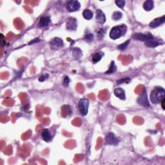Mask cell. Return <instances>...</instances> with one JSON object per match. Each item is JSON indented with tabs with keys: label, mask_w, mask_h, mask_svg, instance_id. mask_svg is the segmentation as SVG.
<instances>
[{
	"label": "cell",
	"mask_w": 165,
	"mask_h": 165,
	"mask_svg": "<svg viewBox=\"0 0 165 165\" xmlns=\"http://www.w3.org/2000/svg\"><path fill=\"white\" fill-rule=\"evenodd\" d=\"M165 99V90L161 87L154 88L150 95V101L154 104H160L162 100Z\"/></svg>",
	"instance_id": "1"
},
{
	"label": "cell",
	"mask_w": 165,
	"mask_h": 165,
	"mask_svg": "<svg viewBox=\"0 0 165 165\" xmlns=\"http://www.w3.org/2000/svg\"><path fill=\"white\" fill-rule=\"evenodd\" d=\"M127 32V27L126 25H120L112 28L109 33V36L111 39L116 40L125 36Z\"/></svg>",
	"instance_id": "2"
},
{
	"label": "cell",
	"mask_w": 165,
	"mask_h": 165,
	"mask_svg": "<svg viewBox=\"0 0 165 165\" xmlns=\"http://www.w3.org/2000/svg\"><path fill=\"white\" fill-rule=\"evenodd\" d=\"M90 102L87 98H82L78 102V110L82 116H86L88 113Z\"/></svg>",
	"instance_id": "3"
},
{
	"label": "cell",
	"mask_w": 165,
	"mask_h": 165,
	"mask_svg": "<svg viewBox=\"0 0 165 165\" xmlns=\"http://www.w3.org/2000/svg\"><path fill=\"white\" fill-rule=\"evenodd\" d=\"M66 9L69 12L78 11L81 8V4L78 0H70L66 3Z\"/></svg>",
	"instance_id": "4"
},
{
	"label": "cell",
	"mask_w": 165,
	"mask_h": 165,
	"mask_svg": "<svg viewBox=\"0 0 165 165\" xmlns=\"http://www.w3.org/2000/svg\"><path fill=\"white\" fill-rule=\"evenodd\" d=\"M133 38H134V39L135 40L144 41V42H146V41L152 40L154 39L153 35L149 32L146 33V34L135 33L133 35Z\"/></svg>",
	"instance_id": "5"
},
{
	"label": "cell",
	"mask_w": 165,
	"mask_h": 165,
	"mask_svg": "<svg viewBox=\"0 0 165 165\" xmlns=\"http://www.w3.org/2000/svg\"><path fill=\"white\" fill-rule=\"evenodd\" d=\"M64 43L62 39L59 37H54L50 42V49L52 50H58L63 48Z\"/></svg>",
	"instance_id": "6"
},
{
	"label": "cell",
	"mask_w": 165,
	"mask_h": 165,
	"mask_svg": "<svg viewBox=\"0 0 165 165\" xmlns=\"http://www.w3.org/2000/svg\"><path fill=\"white\" fill-rule=\"evenodd\" d=\"M138 103L139 104H140L142 106L146 107V108H150V101L148 97V95L147 93V91L145 90V92L142 93L140 96L138 98Z\"/></svg>",
	"instance_id": "7"
},
{
	"label": "cell",
	"mask_w": 165,
	"mask_h": 165,
	"mask_svg": "<svg viewBox=\"0 0 165 165\" xmlns=\"http://www.w3.org/2000/svg\"><path fill=\"white\" fill-rule=\"evenodd\" d=\"M105 141L106 144L109 145H115L117 146L119 145V140L117 138L116 135L114 133L110 132L109 134H107L105 138Z\"/></svg>",
	"instance_id": "8"
},
{
	"label": "cell",
	"mask_w": 165,
	"mask_h": 165,
	"mask_svg": "<svg viewBox=\"0 0 165 165\" xmlns=\"http://www.w3.org/2000/svg\"><path fill=\"white\" fill-rule=\"evenodd\" d=\"M66 29L70 31H75L78 28V23L76 19L69 18L66 22Z\"/></svg>",
	"instance_id": "9"
},
{
	"label": "cell",
	"mask_w": 165,
	"mask_h": 165,
	"mask_svg": "<svg viewBox=\"0 0 165 165\" xmlns=\"http://www.w3.org/2000/svg\"><path fill=\"white\" fill-rule=\"evenodd\" d=\"M96 18L98 23L103 25L106 22V16L101 9H97L96 12Z\"/></svg>",
	"instance_id": "10"
},
{
	"label": "cell",
	"mask_w": 165,
	"mask_h": 165,
	"mask_svg": "<svg viewBox=\"0 0 165 165\" xmlns=\"http://www.w3.org/2000/svg\"><path fill=\"white\" fill-rule=\"evenodd\" d=\"M165 21V16H163L160 18H155V20L152 21L151 23L149 24V26H150L152 28H157L158 27L161 26V25H163Z\"/></svg>",
	"instance_id": "11"
},
{
	"label": "cell",
	"mask_w": 165,
	"mask_h": 165,
	"mask_svg": "<svg viewBox=\"0 0 165 165\" xmlns=\"http://www.w3.org/2000/svg\"><path fill=\"white\" fill-rule=\"evenodd\" d=\"M50 23H51V20H50V17L43 16L39 19L37 26L39 28H45L48 27Z\"/></svg>",
	"instance_id": "12"
},
{
	"label": "cell",
	"mask_w": 165,
	"mask_h": 165,
	"mask_svg": "<svg viewBox=\"0 0 165 165\" xmlns=\"http://www.w3.org/2000/svg\"><path fill=\"white\" fill-rule=\"evenodd\" d=\"M41 138L43 140L47 142H51L52 141L53 137L48 128H44L41 132Z\"/></svg>",
	"instance_id": "13"
},
{
	"label": "cell",
	"mask_w": 165,
	"mask_h": 165,
	"mask_svg": "<svg viewBox=\"0 0 165 165\" xmlns=\"http://www.w3.org/2000/svg\"><path fill=\"white\" fill-rule=\"evenodd\" d=\"M114 95L117 97L119 98L121 100H125L126 99V95H125V91L123 88L121 87H117L115 88L114 90Z\"/></svg>",
	"instance_id": "14"
},
{
	"label": "cell",
	"mask_w": 165,
	"mask_h": 165,
	"mask_svg": "<svg viewBox=\"0 0 165 165\" xmlns=\"http://www.w3.org/2000/svg\"><path fill=\"white\" fill-rule=\"evenodd\" d=\"M144 10L147 12L151 11L154 8V2L152 0H147L143 3L142 5Z\"/></svg>",
	"instance_id": "15"
},
{
	"label": "cell",
	"mask_w": 165,
	"mask_h": 165,
	"mask_svg": "<svg viewBox=\"0 0 165 165\" xmlns=\"http://www.w3.org/2000/svg\"><path fill=\"white\" fill-rule=\"evenodd\" d=\"M104 56V52L102 51L100 52H97L96 53H94L92 57V61L93 63L96 64V63L99 62L101 61V59H102V58Z\"/></svg>",
	"instance_id": "16"
},
{
	"label": "cell",
	"mask_w": 165,
	"mask_h": 165,
	"mask_svg": "<svg viewBox=\"0 0 165 165\" xmlns=\"http://www.w3.org/2000/svg\"><path fill=\"white\" fill-rule=\"evenodd\" d=\"M82 17H83L86 20H90L93 18L94 13L93 12L90 11V9H85L82 12Z\"/></svg>",
	"instance_id": "17"
},
{
	"label": "cell",
	"mask_w": 165,
	"mask_h": 165,
	"mask_svg": "<svg viewBox=\"0 0 165 165\" xmlns=\"http://www.w3.org/2000/svg\"><path fill=\"white\" fill-rule=\"evenodd\" d=\"M117 71V66L115 64V62L114 61H112L110 63V65L109 66V69L105 72L106 74H114L116 73V72Z\"/></svg>",
	"instance_id": "18"
},
{
	"label": "cell",
	"mask_w": 165,
	"mask_h": 165,
	"mask_svg": "<svg viewBox=\"0 0 165 165\" xmlns=\"http://www.w3.org/2000/svg\"><path fill=\"white\" fill-rule=\"evenodd\" d=\"M145 45L148 47H150V48H155V47H157L160 45V43L158 42L157 41H154V39H152L146 41V42H145Z\"/></svg>",
	"instance_id": "19"
},
{
	"label": "cell",
	"mask_w": 165,
	"mask_h": 165,
	"mask_svg": "<svg viewBox=\"0 0 165 165\" xmlns=\"http://www.w3.org/2000/svg\"><path fill=\"white\" fill-rule=\"evenodd\" d=\"M123 17V14L121 12L119 11H116L115 12H114V14H112V20L114 21H119V20L122 18Z\"/></svg>",
	"instance_id": "20"
},
{
	"label": "cell",
	"mask_w": 165,
	"mask_h": 165,
	"mask_svg": "<svg viewBox=\"0 0 165 165\" xmlns=\"http://www.w3.org/2000/svg\"><path fill=\"white\" fill-rule=\"evenodd\" d=\"M130 41V40L126 41V42L123 43L122 44H121V45H118V47H117V49H118L120 50H121V51H123V50H126V49H127V47H128V46L129 45Z\"/></svg>",
	"instance_id": "21"
},
{
	"label": "cell",
	"mask_w": 165,
	"mask_h": 165,
	"mask_svg": "<svg viewBox=\"0 0 165 165\" xmlns=\"http://www.w3.org/2000/svg\"><path fill=\"white\" fill-rule=\"evenodd\" d=\"M115 4L119 8H123L125 5L126 1L125 0H117V1H115Z\"/></svg>",
	"instance_id": "22"
},
{
	"label": "cell",
	"mask_w": 165,
	"mask_h": 165,
	"mask_svg": "<svg viewBox=\"0 0 165 165\" xmlns=\"http://www.w3.org/2000/svg\"><path fill=\"white\" fill-rule=\"evenodd\" d=\"M131 81V79L130 78H122L119 79L117 81V84H122L124 83V82H125V83H129Z\"/></svg>",
	"instance_id": "23"
},
{
	"label": "cell",
	"mask_w": 165,
	"mask_h": 165,
	"mask_svg": "<svg viewBox=\"0 0 165 165\" xmlns=\"http://www.w3.org/2000/svg\"><path fill=\"white\" fill-rule=\"evenodd\" d=\"M85 39L87 41H92L94 39V35L92 33H88L85 36Z\"/></svg>",
	"instance_id": "24"
},
{
	"label": "cell",
	"mask_w": 165,
	"mask_h": 165,
	"mask_svg": "<svg viewBox=\"0 0 165 165\" xmlns=\"http://www.w3.org/2000/svg\"><path fill=\"white\" fill-rule=\"evenodd\" d=\"M49 75L48 74L41 75V76H39V79H38V80H39V81H40V82H43V81H45V80H47V79L49 78Z\"/></svg>",
	"instance_id": "25"
},
{
	"label": "cell",
	"mask_w": 165,
	"mask_h": 165,
	"mask_svg": "<svg viewBox=\"0 0 165 165\" xmlns=\"http://www.w3.org/2000/svg\"><path fill=\"white\" fill-rule=\"evenodd\" d=\"M70 82H71V79H70L68 76H65L64 79H63V85H64L65 87H68Z\"/></svg>",
	"instance_id": "26"
},
{
	"label": "cell",
	"mask_w": 165,
	"mask_h": 165,
	"mask_svg": "<svg viewBox=\"0 0 165 165\" xmlns=\"http://www.w3.org/2000/svg\"><path fill=\"white\" fill-rule=\"evenodd\" d=\"M98 36H103L104 33H105V31L103 29V28H98V30L97 31Z\"/></svg>",
	"instance_id": "27"
},
{
	"label": "cell",
	"mask_w": 165,
	"mask_h": 165,
	"mask_svg": "<svg viewBox=\"0 0 165 165\" xmlns=\"http://www.w3.org/2000/svg\"><path fill=\"white\" fill-rule=\"evenodd\" d=\"M39 41H41V39H39V38H37V39H35L32 41H31L30 42L28 43V45H31V44H33L35 43H38V42H39Z\"/></svg>",
	"instance_id": "28"
},
{
	"label": "cell",
	"mask_w": 165,
	"mask_h": 165,
	"mask_svg": "<svg viewBox=\"0 0 165 165\" xmlns=\"http://www.w3.org/2000/svg\"><path fill=\"white\" fill-rule=\"evenodd\" d=\"M165 103V99H163L162 100V101L161 102V107H162V109H163V110H165V106H164V103Z\"/></svg>",
	"instance_id": "29"
}]
</instances>
